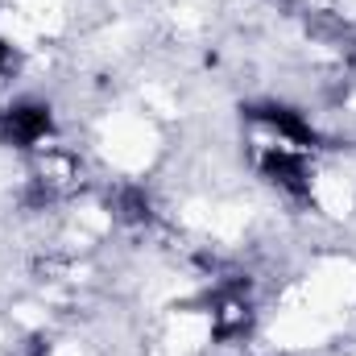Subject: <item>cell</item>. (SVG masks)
Masks as SVG:
<instances>
[{"mask_svg": "<svg viewBox=\"0 0 356 356\" xmlns=\"http://www.w3.org/2000/svg\"><path fill=\"white\" fill-rule=\"evenodd\" d=\"M245 116L257 124V133L277 141V145H290V149H302V154H315L323 145V133L315 129V120L290 104H277V99H261V104H249Z\"/></svg>", "mask_w": 356, "mask_h": 356, "instance_id": "3", "label": "cell"}, {"mask_svg": "<svg viewBox=\"0 0 356 356\" xmlns=\"http://www.w3.org/2000/svg\"><path fill=\"white\" fill-rule=\"evenodd\" d=\"M17 67H21V46L8 33H0V79H8Z\"/></svg>", "mask_w": 356, "mask_h": 356, "instance_id": "5", "label": "cell"}, {"mask_svg": "<svg viewBox=\"0 0 356 356\" xmlns=\"http://www.w3.org/2000/svg\"><path fill=\"white\" fill-rule=\"evenodd\" d=\"M54 141V108L46 99L21 95L0 108V145L4 149H25L38 154Z\"/></svg>", "mask_w": 356, "mask_h": 356, "instance_id": "2", "label": "cell"}, {"mask_svg": "<svg viewBox=\"0 0 356 356\" xmlns=\"http://www.w3.org/2000/svg\"><path fill=\"white\" fill-rule=\"evenodd\" d=\"M253 166H257V175L266 178L269 186H277L286 199H298V203H302V199H315L319 170H315L311 154L261 137V141H257V154H253Z\"/></svg>", "mask_w": 356, "mask_h": 356, "instance_id": "1", "label": "cell"}, {"mask_svg": "<svg viewBox=\"0 0 356 356\" xmlns=\"http://www.w3.org/2000/svg\"><path fill=\"white\" fill-rule=\"evenodd\" d=\"M108 216L124 228H145L154 220V199L145 195V186L137 182H120L112 195H108Z\"/></svg>", "mask_w": 356, "mask_h": 356, "instance_id": "4", "label": "cell"}]
</instances>
